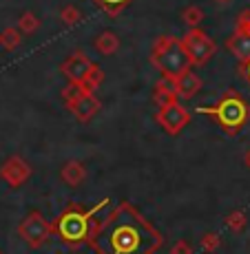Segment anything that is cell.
Here are the masks:
<instances>
[{"mask_svg":"<svg viewBox=\"0 0 250 254\" xmlns=\"http://www.w3.org/2000/svg\"><path fill=\"white\" fill-rule=\"evenodd\" d=\"M93 243L104 254H149L160 237L129 203H122L104 221Z\"/></svg>","mask_w":250,"mask_h":254,"instance_id":"obj_1","label":"cell"},{"mask_svg":"<svg viewBox=\"0 0 250 254\" xmlns=\"http://www.w3.org/2000/svg\"><path fill=\"white\" fill-rule=\"evenodd\" d=\"M151 64L162 73V77H170V80H177L188 69H193V62H190L182 40L175 36H162L155 42L153 51H151Z\"/></svg>","mask_w":250,"mask_h":254,"instance_id":"obj_2","label":"cell"},{"mask_svg":"<svg viewBox=\"0 0 250 254\" xmlns=\"http://www.w3.org/2000/svg\"><path fill=\"white\" fill-rule=\"evenodd\" d=\"M197 111L210 115L213 120H217L219 124H222V128L230 135L242 130L250 117V106L246 104V100L235 91H228L226 95L219 97L213 106H202V109H197Z\"/></svg>","mask_w":250,"mask_h":254,"instance_id":"obj_3","label":"cell"},{"mask_svg":"<svg viewBox=\"0 0 250 254\" xmlns=\"http://www.w3.org/2000/svg\"><path fill=\"white\" fill-rule=\"evenodd\" d=\"M91 228V212H84L80 208H69L58 219V234L69 243H78L89 237Z\"/></svg>","mask_w":250,"mask_h":254,"instance_id":"obj_4","label":"cell"},{"mask_svg":"<svg viewBox=\"0 0 250 254\" xmlns=\"http://www.w3.org/2000/svg\"><path fill=\"white\" fill-rule=\"evenodd\" d=\"M60 71L67 75L69 84L80 86V89L86 93V82H89L91 75L97 71V64L93 60H89L82 51H76L60 64Z\"/></svg>","mask_w":250,"mask_h":254,"instance_id":"obj_5","label":"cell"},{"mask_svg":"<svg viewBox=\"0 0 250 254\" xmlns=\"http://www.w3.org/2000/svg\"><path fill=\"white\" fill-rule=\"evenodd\" d=\"M182 45L186 49V53H188L190 62L197 66L206 64V62L215 56V51H217L215 40L208 36V33H204L202 29H190V31L182 38Z\"/></svg>","mask_w":250,"mask_h":254,"instance_id":"obj_6","label":"cell"},{"mask_svg":"<svg viewBox=\"0 0 250 254\" xmlns=\"http://www.w3.org/2000/svg\"><path fill=\"white\" fill-rule=\"evenodd\" d=\"M158 122L160 126L166 130L168 135H177L179 130L184 128L186 124L190 122V113L184 109L179 102H173V104L164 106V109H160L158 113Z\"/></svg>","mask_w":250,"mask_h":254,"instance_id":"obj_7","label":"cell"},{"mask_svg":"<svg viewBox=\"0 0 250 254\" xmlns=\"http://www.w3.org/2000/svg\"><path fill=\"white\" fill-rule=\"evenodd\" d=\"M67 106L78 122H89L91 117H95L97 111H100V100L95 97V93H80V95L73 102H69Z\"/></svg>","mask_w":250,"mask_h":254,"instance_id":"obj_8","label":"cell"},{"mask_svg":"<svg viewBox=\"0 0 250 254\" xmlns=\"http://www.w3.org/2000/svg\"><path fill=\"white\" fill-rule=\"evenodd\" d=\"M226 47H228V51L242 62V64H246V62L250 60V31L248 29L237 27L233 31V36L226 40Z\"/></svg>","mask_w":250,"mask_h":254,"instance_id":"obj_9","label":"cell"},{"mask_svg":"<svg viewBox=\"0 0 250 254\" xmlns=\"http://www.w3.org/2000/svg\"><path fill=\"white\" fill-rule=\"evenodd\" d=\"M47 223L42 221V217L40 214H29L27 219L22 221V226H20V234L24 239H27L31 246H38V243H42V239L47 237Z\"/></svg>","mask_w":250,"mask_h":254,"instance_id":"obj_10","label":"cell"},{"mask_svg":"<svg viewBox=\"0 0 250 254\" xmlns=\"http://www.w3.org/2000/svg\"><path fill=\"white\" fill-rule=\"evenodd\" d=\"M175 89H177V100H190L193 95H197L199 89H202V77L197 75L193 69H188L184 75H179L175 80Z\"/></svg>","mask_w":250,"mask_h":254,"instance_id":"obj_11","label":"cell"},{"mask_svg":"<svg viewBox=\"0 0 250 254\" xmlns=\"http://www.w3.org/2000/svg\"><path fill=\"white\" fill-rule=\"evenodd\" d=\"M153 102L160 106V109H164V106L177 102L175 80H170V77H160V82L155 84V89H153Z\"/></svg>","mask_w":250,"mask_h":254,"instance_id":"obj_12","label":"cell"},{"mask_svg":"<svg viewBox=\"0 0 250 254\" xmlns=\"http://www.w3.org/2000/svg\"><path fill=\"white\" fill-rule=\"evenodd\" d=\"M2 177L7 179L9 184H13V186H18L20 182H24V179L29 177V168H27V164L20 162V159H9L7 164H4V168H2Z\"/></svg>","mask_w":250,"mask_h":254,"instance_id":"obj_13","label":"cell"},{"mask_svg":"<svg viewBox=\"0 0 250 254\" xmlns=\"http://www.w3.org/2000/svg\"><path fill=\"white\" fill-rule=\"evenodd\" d=\"M93 47H95L97 53H102V56H113L117 49H120V38H117L113 31H102L100 36L95 38Z\"/></svg>","mask_w":250,"mask_h":254,"instance_id":"obj_14","label":"cell"},{"mask_svg":"<svg viewBox=\"0 0 250 254\" xmlns=\"http://www.w3.org/2000/svg\"><path fill=\"white\" fill-rule=\"evenodd\" d=\"M22 45V33L18 31L16 27H7L0 31V47L7 49V51H13Z\"/></svg>","mask_w":250,"mask_h":254,"instance_id":"obj_15","label":"cell"},{"mask_svg":"<svg viewBox=\"0 0 250 254\" xmlns=\"http://www.w3.org/2000/svg\"><path fill=\"white\" fill-rule=\"evenodd\" d=\"M131 2H133V0H95L97 7H100L102 11H104L106 16H111V18H117Z\"/></svg>","mask_w":250,"mask_h":254,"instance_id":"obj_16","label":"cell"},{"mask_svg":"<svg viewBox=\"0 0 250 254\" xmlns=\"http://www.w3.org/2000/svg\"><path fill=\"white\" fill-rule=\"evenodd\" d=\"M38 29H40L38 16L33 11H24L20 16V20H18V31L20 33H36Z\"/></svg>","mask_w":250,"mask_h":254,"instance_id":"obj_17","label":"cell"},{"mask_svg":"<svg viewBox=\"0 0 250 254\" xmlns=\"http://www.w3.org/2000/svg\"><path fill=\"white\" fill-rule=\"evenodd\" d=\"M182 20L188 24L190 29H197L199 22L204 20V11L197 7V4H188V7H186L184 11H182Z\"/></svg>","mask_w":250,"mask_h":254,"instance_id":"obj_18","label":"cell"},{"mask_svg":"<svg viewBox=\"0 0 250 254\" xmlns=\"http://www.w3.org/2000/svg\"><path fill=\"white\" fill-rule=\"evenodd\" d=\"M60 20L67 24V27H73V24H78L82 20V13H80V9L78 7H71V4H69V7H65L60 11Z\"/></svg>","mask_w":250,"mask_h":254,"instance_id":"obj_19","label":"cell"},{"mask_svg":"<svg viewBox=\"0 0 250 254\" xmlns=\"http://www.w3.org/2000/svg\"><path fill=\"white\" fill-rule=\"evenodd\" d=\"M62 175H65V179L69 184H78L82 177H84V170H82L80 164H67L65 170H62Z\"/></svg>","mask_w":250,"mask_h":254,"instance_id":"obj_20","label":"cell"},{"mask_svg":"<svg viewBox=\"0 0 250 254\" xmlns=\"http://www.w3.org/2000/svg\"><path fill=\"white\" fill-rule=\"evenodd\" d=\"M228 223H230V228H235V230H242L244 223H246V219H244V214H242V212H235L233 217L228 219Z\"/></svg>","mask_w":250,"mask_h":254,"instance_id":"obj_21","label":"cell"},{"mask_svg":"<svg viewBox=\"0 0 250 254\" xmlns=\"http://www.w3.org/2000/svg\"><path fill=\"white\" fill-rule=\"evenodd\" d=\"M237 27H242V29H248V31H250V9H246V11H244L242 16L237 18Z\"/></svg>","mask_w":250,"mask_h":254,"instance_id":"obj_22","label":"cell"},{"mask_svg":"<svg viewBox=\"0 0 250 254\" xmlns=\"http://www.w3.org/2000/svg\"><path fill=\"white\" fill-rule=\"evenodd\" d=\"M242 73H244V77H246L248 84H250V60L246 62V64H242Z\"/></svg>","mask_w":250,"mask_h":254,"instance_id":"obj_23","label":"cell"},{"mask_svg":"<svg viewBox=\"0 0 250 254\" xmlns=\"http://www.w3.org/2000/svg\"><path fill=\"white\" fill-rule=\"evenodd\" d=\"M244 164H246V166H248V168H250V150H248V153H246V157H244Z\"/></svg>","mask_w":250,"mask_h":254,"instance_id":"obj_24","label":"cell"},{"mask_svg":"<svg viewBox=\"0 0 250 254\" xmlns=\"http://www.w3.org/2000/svg\"><path fill=\"white\" fill-rule=\"evenodd\" d=\"M215 2H222L224 4V2H230V0H215Z\"/></svg>","mask_w":250,"mask_h":254,"instance_id":"obj_25","label":"cell"}]
</instances>
